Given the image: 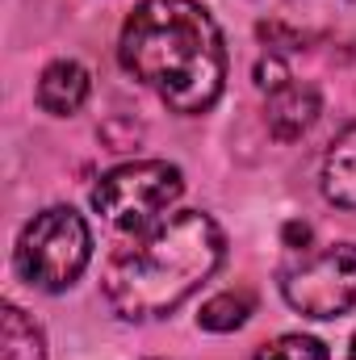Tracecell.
<instances>
[{
	"mask_svg": "<svg viewBox=\"0 0 356 360\" xmlns=\"http://www.w3.org/2000/svg\"><path fill=\"white\" fill-rule=\"evenodd\" d=\"M122 68L172 113H205L227 84V46L218 21L197 0H143L117 38Z\"/></svg>",
	"mask_w": 356,
	"mask_h": 360,
	"instance_id": "obj_1",
	"label": "cell"
},
{
	"mask_svg": "<svg viewBox=\"0 0 356 360\" xmlns=\"http://www.w3.org/2000/svg\"><path fill=\"white\" fill-rule=\"evenodd\" d=\"M222 256L227 239L218 222L201 210H180L122 248L101 276V289L117 319H164L218 272Z\"/></svg>",
	"mask_w": 356,
	"mask_h": 360,
	"instance_id": "obj_2",
	"label": "cell"
},
{
	"mask_svg": "<svg viewBox=\"0 0 356 360\" xmlns=\"http://www.w3.org/2000/svg\"><path fill=\"white\" fill-rule=\"evenodd\" d=\"M92 260V231L84 214H76L72 205H51L42 214H34L17 239L13 264L17 276L34 289L46 293H63L72 289Z\"/></svg>",
	"mask_w": 356,
	"mask_h": 360,
	"instance_id": "obj_3",
	"label": "cell"
},
{
	"mask_svg": "<svg viewBox=\"0 0 356 360\" xmlns=\"http://www.w3.org/2000/svg\"><path fill=\"white\" fill-rule=\"evenodd\" d=\"M184 193V176L168 160H134L92 184V210L117 226V231H143L151 226L168 205H177Z\"/></svg>",
	"mask_w": 356,
	"mask_h": 360,
	"instance_id": "obj_4",
	"label": "cell"
},
{
	"mask_svg": "<svg viewBox=\"0 0 356 360\" xmlns=\"http://www.w3.org/2000/svg\"><path fill=\"white\" fill-rule=\"evenodd\" d=\"M285 302L306 319H340L356 310V243H331L281 272Z\"/></svg>",
	"mask_w": 356,
	"mask_h": 360,
	"instance_id": "obj_5",
	"label": "cell"
},
{
	"mask_svg": "<svg viewBox=\"0 0 356 360\" xmlns=\"http://www.w3.org/2000/svg\"><path fill=\"white\" fill-rule=\"evenodd\" d=\"M319 109H323L319 92L310 89V84H302V80H293V76H289L285 84H276V89L265 92V122L281 143L302 139V134L314 126Z\"/></svg>",
	"mask_w": 356,
	"mask_h": 360,
	"instance_id": "obj_6",
	"label": "cell"
},
{
	"mask_svg": "<svg viewBox=\"0 0 356 360\" xmlns=\"http://www.w3.org/2000/svg\"><path fill=\"white\" fill-rule=\"evenodd\" d=\"M89 89H92L89 72L76 59H55L38 76V105L46 113H55V117H68V113H76L89 101Z\"/></svg>",
	"mask_w": 356,
	"mask_h": 360,
	"instance_id": "obj_7",
	"label": "cell"
},
{
	"mask_svg": "<svg viewBox=\"0 0 356 360\" xmlns=\"http://www.w3.org/2000/svg\"><path fill=\"white\" fill-rule=\"evenodd\" d=\"M323 197L340 210H356V122L336 134L323 155Z\"/></svg>",
	"mask_w": 356,
	"mask_h": 360,
	"instance_id": "obj_8",
	"label": "cell"
},
{
	"mask_svg": "<svg viewBox=\"0 0 356 360\" xmlns=\"http://www.w3.org/2000/svg\"><path fill=\"white\" fill-rule=\"evenodd\" d=\"M0 344H4V360H46V340L38 323L13 302L0 314Z\"/></svg>",
	"mask_w": 356,
	"mask_h": 360,
	"instance_id": "obj_9",
	"label": "cell"
},
{
	"mask_svg": "<svg viewBox=\"0 0 356 360\" xmlns=\"http://www.w3.org/2000/svg\"><path fill=\"white\" fill-rule=\"evenodd\" d=\"M252 293H218V297H210L205 306H201V314H197V323L205 327V331H239L243 323H248V314H252Z\"/></svg>",
	"mask_w": 356,
	"mask_h": 360,
	"instance_id": "obj_10",
	"label": "cell"
},
{
	"mask_svg": "<svg viewBox=\"0 0 356 360\" xmlns=\"http://www.w3.org/2000/svg\"><path fill=\"white\" fill-rule=\"evenodd\" d=\"M256 360H327V344L314 335H276L256 352Z\"/></svg>",
	"mask_w": 356,
	"mask_h": 360,
	"instance_id": "obj_11",
	"label": "cell"
},
{
	"mask_svg": "<svg viewBox=\"0 0 356 360\" xmlns=\"http://www.w3.org/2000/svg\"><path fill=\"white\" fill-rule=\"evenodd\" d=\"M352 360H356V335H352Z\"/></svg>",
	"mask_w": 356,
	"mask_h": 360,
	"instance_id": "obj_12",
	"label": "cell"
}]
</instances>
